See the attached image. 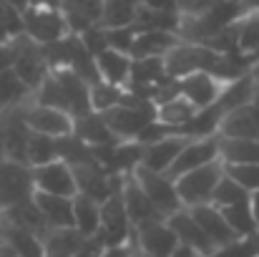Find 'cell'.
I'll return each mask as SVG.
<instances>
[{"instance_id":"cell-57","label":"cell","mask_w":259,"mask_h":257,"mask_svg":"<svg viewBox=\"0 0 259 257\" xmlns=\"http://www.w3.org/2000/svg\"><path fill=\"white\" fill-rule=\"evenodd\" d=\"M252 214H254V222H257V232H259V192L252 194Z\"/></svg>"},{"instance_id":"cell-20","label":"cell","mask_w":259,"mask_h":257,"mask_svg":"<svg viewBox=\"0 0 259 257\" xmlns=\"http://www.w3.org/2000/svg\"><path fill=\"white\" fill-rule=\"evenodd\" d=\"M169 227L174 230V235L179 237V242L181 245H189V247H194V250H199L204 257H209L217 247L211 245V240L204 235V230L199 227V222L191 217V212L184 207L181 212H176V214H171L169 219Z\"/></svg>"},{"instance_id":"cell-14","label":"cell","mask_w":259,"mask_h":257,"mask_svg":"<svg viewBox=\"0 0 259 257\" xmlns=\"http://www.w3.org/2000/svg\"><path fill=\"white\" fill-rule=\"evenodd\" d=\"M25 121L30 126V131L35 134H46V136H68L73 134V116L58 108H48V106H38L30 103L25 111Z\"/></svg>"},{"instance_id":"cell-38","label":"cell","mask_w":259,"mask_h":257,"mask_svg":"<svg viewBox=\"0 0 259 257\" xmlns=\"http://www.w3.org/2000/svg\"><path fill=\"white\" fill-rule=\"evenodd\" d=\"M73 217H76V230L83 232L86 237H96L101 227V204L86 194L73 197Z\"/></svg>"},{"instance_id":"cell-51","label":"cell","mask_w":259,"mask_h":257,"mask_svg":"<svg viewBox=\"0 0 259 257\" xmlns=\"http://www.w3.org/2000/svg\"><path fill=\"white\" fill-rule=\"evenodd\" d=\"M81 41H83V46H86L93 56H98V53H103V51L108 48L106 30H103L101 25H93V28H88L86 33H81Z\"/></svg>"},{"instance_id":"cell-53","label":"cell","mask_w":259,"mask_h":257,"mask_svg":"<svg viewBox=\"0 0 259 257\" xmlns=\"http://www.w3.org/2000/svg\"><path fill=\"white\" fill-rule=\"evenodd\" d=\"M103 250H106V247H103L96 237H91V240H88V245L83 247V252H81L78 257H103Z\"/></svg>"},{"instance_id":"cell-11","label":"cell","mask_w":259,"mask_h":257,"mask_svg":"<svg viewBox=\"0 0 259 257\" xmlns=\"http://www.w3.org/2000/svg\"><path fill=\"white\" fill-rule=\"evenodd\" d=\"M217 159H219V134L217 136H209V139H191L184 146V152L176 157L174 167L166 174L176 181L179 176L199 169V167H206V164H211Z\"/></svg>"},{"instance_id":"cell-8","label":"cell","mask_w":259,"mask_h":257,"mask_svg":"<svg viewBox=\"0 0 259 257\" xmlns=\"http://www.w3.org/2000/svg\"><path fill=\"white\" fill-rule=\"evenodd\" d=\"M134 176H136V181L141 184V189L146 192V197L156 204V209H159L166 219H169L171 214L184 209V204H181V199H179V192H176V181H174L169 174H159V171L139 167V169L134 171Z\"/></svg>"},{"instance_id":"cell-36","label":"cell","mask_w":259,"mask_h":257,"mask_svg":"<svg viewBox=\"0 0 259 257\" xmlns=\"http://www.w3.org/2000/svg\"><path fill=\"white\" fill-rule=\"evenodd\" d=\"M141 3L139 0H103V15H101V28H128L134 25L139 15Z\"/></svg>"},{"instance_id":"cell-9","label":"cell","mask_w":259,"mask_h":257,"mask_svg":"<svg viewBox=\"0 0 259 257\" xmlns=\"http://www.w3.org/2000/svg\"><path fill=\"white\" fill-rule=\"evenodd\" d=\"M146 146L136 139L121 141L116 146H96V159L111 176L116 174H134L144 162Z\"/></svg>"},{"instance_id":"cell-35","label":"cell","mask_w":259,"mask_h":257,"mask_svg":"<svg viewBox=\"0 0 259 257\" xmlns=\"http://www.w3.org/2000/svg\"><path fill=\"white\" fill-rule=\"evenodd\" d=\"M58 146V159L66 162L68 167H81V164H98L96 159V146L86 144L83 139H78L76 134L68 136H58L56 139Z\"/></svg>"},{"instance_id":"cell-52","label":"cell","mask_w":259,"mask_h":257,"mask_svg":"<svg viewBox=\"0 0 259 257\" xmlns=\"http://www.w3.org/2000/svg\"><path fill=\"white\" fill-rule=\"evenodd\" d=\"M174 3H176V8H179L181 15H196V13L206 10L214 0H174Z\"/></svg>"},{"instance_id":"cell-40","label":"cell","mask_w":259,"mask_h":257,"mask_svg":"<svg viewBox=\"0 0 259 257\" xmlns=\"http://www.w3.org/2000/svg\"><path fill=\"white\" fill-rule=\"evenodd\" d=\"M224 219L229 222V227L239 235V237H249L257 235V222L252 214V199L242 202V204H232V207H222Z\"/></svg>"},{"instance_id":"cell-26","label":"cell","mask_w":259,"mask_h":257,"mask_svg":"<svg viewBox=\"0 0 259 257\" xmlns=\"http://www.w3.org/2000/svg\"><path fill=\"white\" fill-rule=\"evenodd\" d=\"M181 43V38L176 33H166V30H146V33H136V41L131 46V58H164L171 48Z\"/></svg>"},{"instance_id":"cell-45","label":"cell","mask_w":259,"mask_h":257,"mask_svg":"<svg viewBox=\"0 0 259 257\" xmlns=\"http://www.w3.org/2000/svg\"><path fill=\"white\" fill-rule=\"evenodd\" d=\"M252 199V194L242 187V184H237L232 176H227V171H224V176H222V181L217 184V189H214V197H211V204L214 207H232V204H242V202H249Z\"/></svg>"},{"instance_id":"cell-27","label":"cell","mask_w":259,"mask_h":257,"mask_svg":"<svg viewBox=\"0 0 259 257\" xmlns=\"http://www.w3.org/2000/svg\"><path fill=\"white\" fill-rule=\"evenodd\" d=\"M3 217H5L8 222L18 225L20 230L33 232V235L40 237V240L51 232V225L46 222V217H43L40 207L35 204V199H25V202H20V204H13L10 209H3Z\"/></svg>"},{"instance_id":"cell-13","label":"cell","mask_w":259,"mask_h":257,"mask_svg":"<svg viewBox=\"0 0 259 257\" xmlns=\"http://www.w3.org/2000/svg\"><path fill=\"white\" fill-rule=\"evenodd\" d=\"M156 119V114H149V111H139V108H131V106H113L108 111H103V121L106 126L121 139V141H131L136 139L151 121Z\"/></svg>"},{"instance_id":"cell-49","label":"cell","mask_w":259,"mask_h":257,"mask_svg":"<svg viewBox=\"0 0 259 257\" xmlns=\"http://www.w3.org/2000/svg\"><path fill=\"white\" fill-rule=\"evenodd\" d=\"M106 41H108V48L121 51V53H131V46L136 41V30L131 25L128 28H108L106 30Z\"/></svg>"},{"instance_id":"cell-5","label":"cell","mask_w":259,"mask_h":257,"mask_svg":"<svg viewBox=\"0 0 259 257\" xmlns=\"http://www.w3.org/2000/svg\"><path fill=\"white\" fill-rule=\"evenodd\" d=\"M20 15H23V33L28 38H33L38 46L56 43V41L68 35V25H66V18H63L61 8L28 5Z\"/></svg>"},{"instance_id":"cell-33","label":"cell","mask_w":259,"mask_h":257,"mask_svg":"<svg viewBox=\"0 0 259 257\" xmlns=\"http://www.w3.org/2000/svg\"><path fill=\"white\" fill-rule=\"evenodd\" d=\"M68 43H71V63H68V68H71V71H76V74H78L88 86L101 84V81H103V76H101V71H98L96 56H93L86 46H83L81 35L68 33Z\"/></svg>"},{"instance_id":"cell-30","label":"cell","mask_w":259,"mask_h":257,"mask_svg":"<svg viewBox=\"0 0 259 257\" xmlns=\"http://www.w3.org/2000/svg\"><path fill=\"white\" fill-rule=\"evenodd\" d=\"M96 63H98V71H101L103 81L126 88L128 79H131V63H134V58H131L128 53L106 48L103 53L96 56Z\"/></svg>"},{"instance_id":"cell-2","label":"cell","mask_w":259,"mask_h":257,"mask_svg":"<svg viewBox=\"0 0 259 257\" xmlns=\"http://www.w3.org/2000/svg\"><path fill=\"white\" fill-rule=\"evenodd\" d=\"M219 58H222V53H217L206 46L181 41L176 48H171L164 56V66H166V76L179 81L191 74H214Z\"/></svg>"},{"instance_id":"cell-3","label":"cell","mask_w":259,"mask_h":257,"mask_svg":"<svg viewBox=\"0 0 259 257\" xmlns=\"http://www.w3.org/2000/svg\"><path fill=\"white\" fill-rule=\"evenodd\" d=\"M222 176H224V162L222 159H217V162H211L206 167H199V169L179 176L176 179V192H179L181 204L186 209L199 207V204H211L214 189L222 181Z\"/></svg>"},{"instance_id":"cell-17","label":"cell","mask_w":259,"mask_h":257,"mask_svg":"<svg viewBox=\"0 0 259 257\" xmlns=\"http://www.w3.org/2000/svg\"><path fill=\"white\" fill-rule=\"evenodd\" d=\"M189 212L199 222V227L204 230V235L211 240L214 247H224V245H229V242H234L239 237L229 227V222L224 219V214H222L219 207H214V204H199V207H191Z\"/></svg>"},{"instance_id":"cell-1","label":"cell","mask_w":259,"mask_h":257,"mask_svg":"<svg viewBox=\"0 0 259 257\" xmlns=\"http://www.w3.org/2000/svg\"><path fill=\"white\" fill-rule=\"evenodd\" d=\"M244 13H247V8H244L242 0H214L206 10H201L196 15H181L179 38L186 41V43L206 46L224 28L242 20Z\"/></svg>"},{"instance_id":"cell-25","label":"cell","mask_w":259,"mask_h":257,"mask_svg":"<svg viewBox=\"0 0 259 257\" xmlns=\"http://www.w3.org/2000/svg\"><path fill=\"white\" fill-rule=\"evenodd\" d=\"M219 136H229V139H257L259 141V116L252 103L234 108L224 116Z\"/></svg>"},{"instance_id":"cell-28","label":"cell","mask_w":259,"mask_h":257,"mask_svg":"<svg viewBox=\"0 0 259 257\" xmlns=\"http://www.w3.org/2000/svg\"><path fill=\"white\" fill-rule=\"evenodd\" d=\"M51 74L58 79V84L63 86V91H66V96H68V103H71L73 119H76V116H83L88 111H93V108H91V86H88L76 71H71V68H58V71H51Z\"/></svg>"},{"instance_id":"cell-37","label":"cell","mask_w":259,"mask_h":257,"mask_svg":"<svg viewBox=\"0 0 259 257\" xmlns=\"http://www.w3.org/2000/svg\"><path fill=\"white\" fill-rule=\"evenodd\" d=\"M166 81H169V76H166L164 58H159V56H154V58H134L128 84L159 86V84H166ZM128 84H126V86H128Z\"/></svg>"},{"instance_id":"cell-24","label":"cell","mask_w":259,"mask_h":257,"mask_svg":"<svg viewBox=\"0 0 259 257\" xmlns=\"http://www.w3.org/2000/svg\"><path fill=\"white\" fill-rule=\"evenodd\" d=\"M0 240L15 252V257H46L40 237H35L28 230H20L18 225L8 222L0 212Z\"/></svg>"},{"instance_id":"cell-55","label":"cell","mask_w":259,"mask_h":257,"mask_svg":"<svg viewBox=\"0 0 259 257\" xmlns=\"http://www.w3.org/2000/svg\"><path fill=\"white\" fill-rule=\"evenodd\" d=\"M103 257H134V250H131L128 242H126V245H121V247H108V250H103Z\"/></svg>"},{"instance_id":"cell-54","label":"cell","mask_w":259,"mask_h":257,"mask_svg":"<svg viewBox=\"0 0 259 257\" xmlns=\"http://www.w3.org/2000/svg\"><path fill=\"white\" fill-rule=\"evenodd\" d=\"M146 8H156V10H179L174 0H139Z\"/></svg>"},{"instance_id":"cell-41","label":"cell","mask_w":259,"mask_h":257,"mask_svg":"<svg viewBox=\"0 0 259 257\" xmlns=\"http://www.w3.org/2000/svg\"><path fill=\"white\" fill-rule=\"evenodd\" d=\"M196 111H199V108H196L191 101H186L184 96H176L171 101L156 106V119L164 121V124H169V126H174V129H179V126H184Z\"/></svg>"},{"instance_id":"cell-6","label":"cell","mask_w":259,"mask_h":257,"mask_svg":"<svg viewBox=\"0 0 259 257\" xmlns=\"http://www.w3.org/2000/svg\"><path fill=\"white\" fill-rule=\"evenodd\" d=\"M123 189V187H121ZM121 189L113 192L103 204H101V227H98V235L96 240L108 250V247H121L128 242L131 237V219L126 214V207H123V197H121Z\"/></svg>"},{"instance_id":"cell-22","label":"cell","mask_w":259,"mask_h":257,"mask_svg":"<svg viewBox=\"0 0 259 257\" xmlns=\"http://www.w3.org/2000/svg\"><path fill=\"white\" fill-rule=\"evenodd\" d=\"M73 134L91 146H116V144H121V139L106 126L103 114H98V111H88L83 116H76L73 119Z\"/></svg>"},{"instance_id":"cell-21","label":"cell","mask_w":259,"mask_h":257,"mask_svg":"<svg viewBox=\"0 0 259 257\" xmlns=\"http://www.w3.org/2000/svg\"><path fill=\"white\" fill-rule=\"evenodd\" d=\"M189 141H191L189 136H166V139H161V141L149 144L146 152H144L141 167H144V169H151V171H159V174H166V171L174 167L176 157L184 152V146H186Z\"/></svg>"},{"instance_id":"cell-50","label":"cell","mask_w":259,"mask_h":257,"mask_svg":"<svg viewBox=\"0 0 259 257\" xmlns=\"http://www.w3.org/2000/svg\"><path fill=\"white\" fill-rule=\"evenodd\" d=\"M166 136H179L176 134V129L169 126V124H164V121H159V119H154L139 136H136V141H141L144 146H149V144H154V141H161V139H166Z\"/></svg>"},{"instance_id":"cell-19","label":"cell","mask_w":259,"mask_h":257,"mask_svg":"<svg viewBox=\"0 0 259 257\" xmlns=\"http://www.w3.org/2000/svg\"><path fill=\"white\" fill-rule=\"evenodd\" d=\"M88 240L91 237L78 232L76 227H51V232L40 242L46 257H78L88 245Z\"/></svg>"},{"instance_id":"cell-23","label":"cell","mask_w":259,"mask_h":257,"mask_svg":"<svg viewBox=\"0 0 259 257\" xmlns=\"http://www.w3.org/2000/svg\"><path fill=\"white\" fill-rule=\"evenodd\" d=\"M224 108L214 101L211 106L196 111L184 126L176 129L179 136H189V139H209V136H217L219 129H222V121H224Z\"/></svg>"},{"instance_id":"cell-46","label":"cell","mask_w":259,"mask_h":257,"mask_svg":"<svg viewBox=\"0 0 259 257\" xmlns=\"http://www.w3.org/2000/svg\"><path fill=\"white\" fill-rule=\"evenodd\" d=\"M121 96H123V88L121 86H113L108 81H101V84L91 86V108L103 114L113 106L121 103Z\"/></svg>"},{"instance_id":"cell-10","label":"cell","mask_w":259,"mask_h":257,"mask_svg":"<svg viewBox=\"0 0 259 257\" xmlns=\"http://www.w3.org/2000/svg\"><path fill=\"white\" fill-rule=\"evenodd\" d=\"M121 197H123V207H126V214H128L134 230H139V227H144V225H151V222H164V219H166V217L156 209V204L146 197V192L141 189V184L136 181L134 174H126V176H123Z\"/></svg>"},{"instance_id":"cell-47","label":"cell","mask_w":259,"mask_h":257,"mask_svg":"<svg viewBox=\"0 0 259 257\" xmlns=\"http://www.w3.org/2000/svg\"><path fill=\"white\" fill-rule=\"evenodd\" d=\"M209 257H259V232L249 237H237L234 242L217 247Z\"/></svg>"},{"instance_id":"cell-18","label":"cell","mask_w":259,"mask_h":257,"mask_svg":"<svg viewBox=\"0 0 259 257\" xmlns=\"http://www.w3.org/2000/svg\"><path fill=\"white\" fill-rule=\"evenodd\" d=\"M224 91V84H219L211 74H191L186 79H179V93L191 101L199 111L211 106Z\"/></svg>"},{"instance_id":"cell-44","label":"cell","mask_w":259,"mask_h":257,"mask_svg":"<svg viewBox=\"0 0 259 257\" xmlns=\"http://www.w3.org/2000/svg\"><path fill=\"white\" fill-rule=\"evenodd\" d=\"M58 159V146H56V136H46V134H30V144H28V164L43 167Z\"/></svg>"},{"instance_id":"cell-43","label":"cell","mask_w":259,"mask_h":257,"mask_svg":"<svg viewBox=\"0 0 259 257\" xmlns=\"http://www.w3.org/2000/svg\"><path fill=\"white\" fill-rule=\"evenodd\" d=\"M239 51L259 63V13L247 10L239 20Z\"/></svg>"},{"instance_id":"cell-48","label":"cell","mask_w":259,"mask_h":257,"mask_svg":"<svg viewBox=\"0 0 259 257\" xmlns=\"http://www.w3.org/2000/svg\"><path fill=\"white\" fill-rule=\"evenodd\" d=\"M224 171L249 194L259 192V164H224Z\"/></svg>"},{"instance_id":"cell-34","label":"cell","mask_w":259,"mask_h":257,"mask_svg":"<svg viewBox=\"0 0 259 257\" xmlns=\"http://www.w3.org/2000/svg\"><path fill=\"white\" fill-rule=\"evenodd\" d=\"M219 159L224 164H259V141L219 136Z\"/></svg>"},{"instance_id":"cell-15","label":"cell","mask_w":259,"mask_h":257,"mask_svg":"<svg viewBox=\"0 0 259 257\" xmlns=\"http://www.w3.org/2000/svg\"><path fill=\"white\" fill-rule=\"evenodd\" d=\"M58 8L66 18L68 33L73 35H81L88 28L101 25L103 0H58Z\"/></svg>"},{"instance_id":"cell-42","label":"cell","mask_w":259,"mask_h":257,"mask_svg":"<svg viewBox=\"0 0 259 257\" xmlns=\"http://www.w3.org/2000/svg\"><path fill=\"white\" fill-rule=\"evenodd\" d=\"M33 103H38V106H48V108H58V111H66V114H71V103H68V96H66V91H63V86L58 84V79L51 74L43 86L33 93ZM73 116V114H71Z\"/></svg>"},{"instance_id":"cell-16","label":"cell","mask_w":259,"mask_h":257,"mask_svg":"<svg viewBox=\"0 0 259 257\" xmlns=\"http://www.w3.org/2000/svg\"><path fill=\"white\" fill-rule=\"evenodd\" d=\"M134 232H136V237H139L141 250L149 257H171L174 250L181 245L166 219H164V222L144 225V227H139V230H134Z\"/></svg>"},{"instance_id":"cell-4","label":"cell","mask_w":259,"mask_h":257,"mask_svg":"<svg viewBox=\"0 0 259 257\" xmlns=\"http://www.w3.org/2000/svg\"><path fill=\"white\" fill-rule=\"evenodd\" d=\"M13 43V51H15V63H13V71L18 74V79L28 86L33 93L43 86V81L51 76V66L43 56V48L28 38L25 33L10 38Z\"/></svg>"},{"instance_id":"cell-60","label":"cell","mask_w":259,"mask_h":257,"mask_svg":"<svg viewBox=\"0 0 259 257\" xmlns=\"http://www.w3.org/2000/svg\"><path fill=\"white\" fill-rule=\"evenodd\" d=\"M242 3H244L247 10H257L259 13V0H242Z\"/></svg>"},{"instance_id":"cell-56","label":"cell","mask_w":259,"mask_h":257,"mask_svg":"<svg viewBox=\"0 0 259 257\" xmlns=\"http://www.w3.org/2000/svg\"><path fill=\"white\" fill-rule=\"evenodd\" d=\"M171 257H204L199 250H194V247H189V245H179L176 250H174Z\"/></svg>"},{"instance_id":"cell-31","label":"cell","mask_w":259,"mask_h":257,"mask_svg":"<svg viewBox=\"0 0 259 257\" xmlns=\"http://www.w3.org/2000/svg\"><path fill=\"white\" fill-rule=\"evenodd\" d=\"M136 33H146V30H166V33H176L181 28V13L179 10H156V8H139V15L131 25Z\"/></svg>"},{"instance_id":"cell-7","label":"cell","mask_w":259,"mask_h":257,"mask_svg":"<svg viewBox=\"0 0 259 257\" xmlns=\"http://www.w3.org/2000/svg\"><path fill=\"white\" fill-rule=\"evenodd\" d=\"M33 194H35L33 167L3 159L0 162V212L25 199H33Z\"/></svg>"},{"instance_id":"cell-29","label":"cell","mask_w":259,"mask_h":257,"mask_svg":"<svg viewBox=\"0 0 259 257\" xmlns=\"http://www.w3.org/2000/svg\"><path fill=\"white\" fill-rule=\"evenodd\" d=\"M33 199L40 207V212H43V217H46V222L51 227H76L73 197H56V194L35 192Z\"/></svg>"},{"instance_id":"cell-58","label":"cell","mask_w":259,"mask_h":257,"mask_svg":"<svg viewBox=\"0 0 259 257\" xmlns=\"http://www.w3.org/2000/svg\"><path fill=\"white\" fill-rule=\"evenodd\" d=\"M5 3H10V5H13V8H18L20 13H23L28 5H30V0H5Z\"/></svg>"},{"instance_id":"cell-32","label":"cell","mask_w":259,"mask_h":257,"mask_svg":"<svg viewBox=\"0 0 259 257\" xmlns=\"http://www.w3.org/2000/svg\"><path fill=\"white\" fill-rule=\"evenodd\" d=\"M254 93H257V74L252 71V74H247V76H242V79L224 86V91L217 98V103L224 108V114H229L234 108H242V106L252 103Z\"/></svg>"},{"instance_id":"cell-12","label":"cell","mask_w":259,"mask_h":257,"mask_svg":"<svg viewBox=\"0 0 259 257\" xmlns=\"http://www.w3.org/2000/svg\"><path fill=\"white\" fill-rule=\"evenodd\" d=\"M33 176H35V192L56 194V197H76L78 194L73 171L61 159H56L51 164H43V167H35Z\"/></svg>"},{"instance_id":"cell-39","label":"cell","mask_w":259,"mask_h":257,"mask_svg":"<svg viewBox=\"0 0 259 257\" xmlns=\"http://www.w3.org/2000/svg\"><path fill=\"white\" fill-rule=\"evenodd\" d=\"M30 96H33V91L18 79V74L13 68L0 74V111H5L10 106H18V103L28 101Z\"/></svg>"},{"instance_id":"cell-59","label":"cell","mask_w":259,"mask_h":257,"mask_svg":"<svg viewBox=\"0 0 259 257\" xmlns=\"http://www.w3.org/2000/svg\"><path fill=\"white\" fill-rule=\"evenodd\" d=\"M30 5H51V8H58V0H30Z\"/></svg>"}]
</instances>
